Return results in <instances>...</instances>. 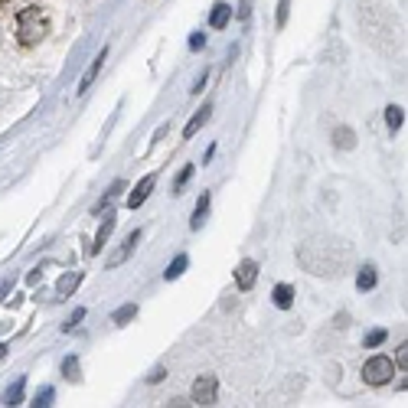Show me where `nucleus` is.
Returning a JSON list of instances; mask_svg holds the SVG:
<instances>
[{"label":"nucleus","instance_id":"obj_1","mask_svg":"<svg viewBox=\"0 0 408 408\" xmlns=\"http://www.w3.org/2000/svg\"><path fill=\"white\" fill-rule=\"evenodd\" d=\"M346 248L343 245H320V242H307L301 252H297V261L311 271V275H340L343 261H346Z\"/></svg>","mask_w":408,"mask_h":408},{"label":"nucleus","instance_id":"obj_2","mask_svg":"<svg viewBox=\"0 0 408 408\" xmlns=\"http://www.w3.org/2000/svg\"><path fill=\"white\" fill-rule=\"evenodd\" d=\"M13 33H17V43L20 46H36L43 39L49 36V13L43 7H23L17 13V23H13Z\"/></svg>","mask_w":408,"mask_h":408},{"label":"nucleus","instance_id":"obj_3","mask_svg":"<svg viewBox=\"0 0 408 408\" xmlns=\"http://www.w3.org/2000/svg\"><path fill=\"white\" fill-rule=\"evenodd\" d=\"M392 376H395V362L389 356H369L366 366H362V382L366 386H386Z\"/></svg>","mask_w":408,"mask_h":408},{"label":"nucleus","instance_id":"obj_4","mask_svg":"<svg viewBox=\"0 0 408 408\" xmlns=\"http://www.w3.org/2000/svg\"><path fill=\"white\" fill-rule=\"evenodd\" d=\"M216 392H219L216 376H200V379L193 382V402L196 405H212L216 402Z\"/></svg>","mask_w":408,"mask_h":408},{"label":"nucleus","instance_id":"obj_5","mask_svg":"<svg viewBox=\"0 0 408 408\" xmlns=\"http://www.w3.org/2000/svg\"><path fill=\"white\" fill-rule=\"evenodd\" d=\"M255 278H258V265L252 261V258L238 261V268H236V285L242 287V291H252V287H255Z\"/></svg>","mask_w":408,"mask_h":408},{"label":"nucleus","instance_id":"obj_6","mask_svg":"<svg viewBox=\"0 0 408 408\" xmlns=\"http://www.w3.org/2000/svg\"><path fill=\"white\" fill-rule=\"evenodd\" d=\"M154 183H157V177H154V173H147V177H144V180L137 183V186H134V193H131V196H128V206H131V209H137V206H141V203L147 200V196H151Z\"/></svg>","mask_w":408,"mask_h":408},{"label":"nucleus","instance_id":"obj_7","mask_svg":"<svg viewBox=\"0 0 408 408\" xmlns=\"http://www.w3.org/2000/svg\"><path fill=\"white\" fill-rule=\"evenodd\" d=\"M82 285V271H69V275H62L59 278V285H56V294L59 297H69L76 287Z\"/></svg>","mask_w":408,"mask_h":408},{"label":"nucleus","instance_id":"obj_8","mask_svg":"<svg viewBox=\"0 0 408 408\" xmlns=\"http://www.w3.org/2000/svg\"><path fill=\"white\" fill-rule=\"evenodd\" d=\"M209 114H212V104L206 102V104H203V108H200V111H196V118H193V121L186 124V128H183V137H186V141H190L193 134H196V131H200V128H203V124L209 121Z\"/></svg>","mask_w":408,"mask_h":408},{"label":"nucleus","instance_id":"obj_9","mask_svg":"<svg viewBox=\"0 0 408 408\" xmlns=\"http://www.w3.org/2000/svg\"><path fill=\"white\" fill-rule=\"evenodd\" d=\"M114 222H118V216H114V212H111V216H108V219H104V222H102V229H98V236H95V245L88 248V255H98V252H102V245H104V242H108V236H111Z\"/></svg>","mask_w":408,"mask_h":408},{"label":"nucleus","instance_id":"obj_10","mask_svg":"<svg viewBox=\"0 0 408 408\" xmlns=\"http://www.w3.org/2000/svg\"><path fill=\"white\" fill-rule=\"evenodd\" d=\"M271 301H275V307L287 311V307L294 304V287H291V285H278V287H275V294H271Z\"/></svg>","mask_w":408,"mask_h":408},{"label":"nucleus","instance_id":"obj_11","mask_svg":"<svg viewBox=\"0 0 408 408\" xmlns=\"http://www.w3.org/2000/svg\"><path fill=\"white\" fill-rule=\"evenodd\" d=\"M229 17H232L229 4H216V7H212V13H209V27H212V29H222L229 23Z\"/></svg>","mask_w":408,"mask_h":408},{"label":"nucleus","instance_id":"obj_12","mask_svg":"<svg viewBox=\"0 0 408 408\" xmlns=\"http://www.w3.org/2000/svg\"><path fill=\"white\" fill-rule=\"evenodd\" d=\"M376 281H379V271L372 265H366V268H360V278H356V287L360 291H372L376 287Z\"/></svg>","mask_w":408,"mask_h":408},{"label":"nucleus","instance_id":"obj_13","mask_svg":"<svg viewBox=\"0 0 408 408\" xmlns=\"http://www.w3.org/2000/svg\"><path fill=\"white\" fill-rule=\"evenodd\" d=\"M333 144H336L340 151H353V147H356V134H353L350 128H336V131H333Z\"/></svg>","mask_w":408,"mask_h":408},{"label":"nucleus","instance_id":"obj_14","mask_svg":"<svg viewBox=\"0 0 408 408\" xmlns=\"http://www.w3.org/2000/svg\"><path fill=\"white\" fill-rule=\"evenodd\" d=\"M104 56H108V49H102V53H98V59H95V62H92V69H88V72H86V79H82V86H79V92H88V86H92V82H95V76H98V72H102Z\"/></svg>","mask_w":408,"mask_h":408},{"label":"nucleus","instance_id":"obj_15","mask_svg":"<svg viewBox=\"0 0 408 408\" xmlns=\"http://www.w3.org/2000/svg\"><path fill=\"white\" fill-rule=\"evenodd\" d=\"M402 121H405V111H402L399 104H389V108H386V124H389V131H399Z\"/></svg>","mask_w":408,"mask_h":408},{"label":"nucleus","instance_id":"obj_16","mask_svg":"<svg viewBox=\"0 0 408 408\" xmlns=\"http://www.w3.org/2000/svg\"><path fill=\"white\" fill-rule=\"evenodd\" d=\"M137 242H141V232H131V236H128V242H124V248H121V252H118V255L111 258V268H114V265H121L124 258H128V255H131V252H134V245H137Z\"/></svg>","mask_w":408,"mask_h":408},{"label":"nucleus","instance_id":"obj_17","mask_svg":"<svg viewBox=\"0 0 408 408\" xmlns=\"http://www.w3.org/2000/svg\"><path fill=\"white\" fill-rule=\"evenodd\" d=\"M206 212H209V193H203L200 203H196V212H193V219H190V226H193V229H200V226H203V219H206Z\"/></svg>","mask_w":408,"mask_h":408},{"label":"nucleus","instance_id":"obj_18","mask_svg":"<svg viewBox=\"0 0 408 408\" xmlns=\"http://www.w3.org/2000/svg\"><path fill=\"white\" fill-rule=\"evenodd\" d=\"M23 386H27V379L13 382V386L7 389V395H4V405H20V399H23Z\"/></svg>","mask_w":408,"mask_h":408},{"label":"nucleus","instance_id":"obj_19","mask_svg":"<svg viewBox=\"0 0 408 408\" xmlns=\"http://www.w3.org/2000/svg\"><path fill=\"white\" fill-rule=\"evenodd\" d=\"M183 268H186V255H177L173 258V265L163 271V278H167V281H177V278L183 275Z\"/></svg>","mask_w":408,"mask_h":408},{"label":"nucleus","instance_id":"obj_20","mask_svg":"<svg viewBox=\"0 0 408 408\" xmlns=\"http://www.w3.org/2000/svg\"><path fill=\"white\" fill-rule=\"evenodd\" d=\"M121 190H124V183H121V180H114V183H111V186H108V193H104L102 200H98L95 212H102V209H104V206H108V203H111V200H114V193H121Z\"/></svg>","mask_w":408,"mask_h":408},{"label":"nucleus","instance_id":"obj_21","mask_svg":"<svg viewBox=\"0 0 408 408\" xmlns=\"http://www.w3.org/2000/svg\"><path fill=\"white\" fill-rule=\"evenodd\" d=\"M382 340H386V330L379 327V330H369V333H366V340H362V343H366V350H372V346H379Z\"/></svg>","mask_w":408,"mask_h":408},{"label":"nucleus","instance_id":"obj_22","mask_svg":"<svg viewBox=\"0 0 408 408\" xmlns=\"http://www.w3.org/2000/svg\"><path fill=\"white\" fill-rule=\"evenodd\" d=\"M62 372H66L69 379H79V360L76 356H69V360L62 362Z\"/></svg>","mask_w":408,"mask_h":408},{"label":"nucleus","instance_id":"obj_23","mask_svg":"<svg viewBox=\"0 0 408 408\" xmlns=\"http://www.w3.org/2000/svg\"><path fill=\"white\" fill-rule=\"evenodd\" d=\"M134 313H137V307H134V304H128V307H121V311H118V313H114V323H124V320H131V317H134Z\"/></svg>","mask_w":408,"mask_h":408},{"label":"nucleus","instance_id":"obj_24","mask_svg":"<svg viewBox=\"0 0 408 408\" xmlns=\"http://www.w3.org/2000/svg\"><path fill=\"white\" fill-rule=\"evenodd\" d=\"M33 405H39V408H46V405H53V389H43L36 395V402H33Z\"/></svg>","mask_w":408,"mask_h":408},{"label":"nucleus","instance_id":"obj_25","mask_svg":"<svg viewBox=\"0 0 408 408\" xmlns=\"http://www.w3.org/2000/svg\"><path fill=\"white\" fill-rule=\"evenodd\" d=\"M190 177H193V167H183V173H180V177H177V183H173V190L180 193V190H183V183L190 180Z\"/></svg>","mask_w":408,"mask_h":408},{"label":"nucleus","instance_id":"obj_26","mask_svg":"<svg viewBox=\"0 0 408 408\" xmlns=\"http://www.w3.org/2000/svg\"><path fill=\"white\" fill-rule=\"evenodd\" d=\"M287 7H291V0H281V4H278V27H285V20H287Z\"/></svg>","mask_w":408,"mask_h":408},{"label":"nucleus","instance_id":"obj_27","mask_svg":"<svg viewBox=\"0 0 408 408\" xmlns=\"http://www.w3.org/2000/svg\"><path fill=\"white\" fill-rule=\"evenodd\" d=\"M82 317H86V307H79L76 313H72V317H69V323H66V330H72V327H76V323H82Z\"/></svg>","mask_w":408,"mask_h":408},{"label":"nucleus","instance_id":"obj_28","mask_svg":"<svg viewBox=\"0 0 408 408\" xmlns=\"http://www.w3.org/2000/svg\"><path fill=\"white\" fill-rule=\"evenodd\" d=\"M395 360H399V366H402V369H405V366H408V343H402V346H399V356H395Z\"/></svg>","mask_w":408,"mask_h":408},{"label":"nucleus","instance_id":"obj_29","mask_svg":"<svg viewBox=\"0 0 408 408\" xmlns=\"http://www.w3.org/2000/svg\"><path fill=\"white\" fill-rule=\"evenodd\" d=\"M190 46H193V49H203V46H206V36H203V33H193Z\"/></svg>","mask_w":408,"mask_h":408},{"label":"nucleus","instance_id":"obj_30","mask_svg":"<svg viewBox=\"0 0 408 408\" xmlns=\"http://www.w3.org/2000/svg\"><path fill=\"white\" fill-rule=\"evenodd\" d=\"M163 376H167V372H163V369H154V372H151V376H147V382H161V379H163Z\"/></svg>","mask_w":408,"mask_h":408},{"label":"nucleus","instance_id":"obj_31","mask_svg":"<svg viewBox=\"0 0 408 408\" xmlns=\"http://www.w3.org/2000/svg\"><path fill=\"white\" fill-rule=\"evenodd\" d=\"M203 86H206V72H203V76L196 79V86H193V92H203Z\"/></svg>","mask_w":408,"mask_h":408},{"label":"nucleus","instance_id":"obj_32","mask_svg":"<svg viewBox=\"0 0 408 408\" xmlns=\"http://www.w3.org/2000/svg\"><path fill=\"white\" fill-rule=\"evenodd\" d=\"M10 291V281H4V285H0V301H4V294H7Z\"/></svg>","mask_w":408,"mask_h":408},{"label":"nucleus","instance_id":"obj_33","mask_svg":"<svg viewBox=\"0 0 408 408\" xmlns=\"http://www.w3.org/2000/svg\"><path fill=\"white\" fill-rule=\"evenodd\" d=\"M4 356H7V346H4V343H0V360H4Z\"/></svg>","mask_w":408,"mask_h":408}]
</instances>
